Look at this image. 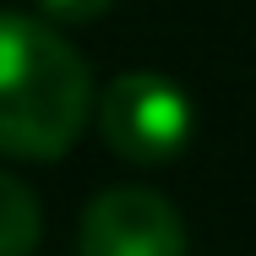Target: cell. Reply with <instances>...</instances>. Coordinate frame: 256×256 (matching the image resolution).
<instances>
[{
    "label": "cell",
    "instance_id": "obj_1",
    "mask_svg": "<svg viewBox=\"0 0 256 256\" xmlns=\"http://www.w3.org/2000/svg\"><path fill=\"white\" fill-rule=\"evenodd\" d=\"M93 114V71L50 16L0 11V153L50 164L76 148Z\"/></svg>",
    "mask_w": 256,
    "mask_h": 256
},
{
    "label": "cell",
    "instance_id": "obj_2",
    "mask_svg": "<svg viewBox=\"0 0 256 256\" xmlns=\"http://www.w3.org/2000/svg\"><path fill=\"white\" fill-rule=\"evenodd\" d=\"M191 98L158 71H126L98 93V131L126 164H169L191 142Z\"/></svg>",
    "mask_w": 256,
    "mask_h": 256
},
{
    "label": "cell",
    "instance_id": "obj_3",
    "mask_svg": "<svg viewBox=\"0 0 256 256\" xmlns=\"http://www.w3.org/2000/svg\"><path fill=\"white\" fill-rule=\"evenodd\" d=\"M82 256H186V224L169 196L148 186H109L98 191L82 229H76Z\"/></svg>",
    "mask_w": 256,
    "mask_h": 256
},
{
    "label": "cell",
    "instance_id": "obj_4",
    "mask_svg": "<svg viewBox=\"0 0 256 256\" xmlns=\"http://www.w3.org/2000/svg\"><path fill=\"white\" fill-rule=\"evenodd\" d=\"M38 229H44L38 196H33L16 174L0 169V256H33Z\"/></svg>",
    "mask_w": 256,
    "mask_h": 256
},
{
    "label": "cell",
    "instance_id": "obj_5",
    "mask_svg": "<svg viewBox=\"0 0 256 256\" xmlns=\"http://www.w3.org/2000/svg\"><path fill=\"white\" fill-rule=\"evenodd\" d=\"M114 0H38V11L50 16V22H60V28H71V22H93V16H104Z\"/></svg>",
    "mask_w": 256,
    "mask_h": 256
}]
</instances>
